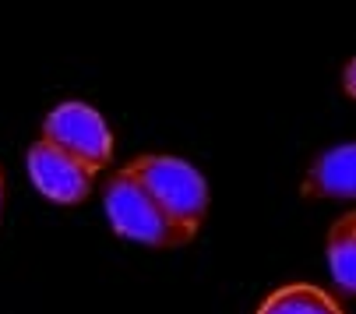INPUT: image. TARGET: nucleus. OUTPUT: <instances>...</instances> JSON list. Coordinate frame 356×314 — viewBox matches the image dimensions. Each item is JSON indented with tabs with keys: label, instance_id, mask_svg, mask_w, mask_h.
Segmentation results:
<instances>
[{
	"label": "nucleus",
	"instance_id": "1",
	"mask_svg": "<svg viewBox=\"0 0 356 314\" xmlns=\"http://www.w3.org/2000/svg\"><path fill=\"white\" fill-rule=\"evenodd\" d=\"M124 173L138 180L173 223L191 233L201 226L209 212V184L191 163L173 159V155H141Z\"/></svg>",
	"mask_w": 356,
	"mask_h": 314
},
{
	"label": "nucleus",
	"instance_id": "2",
	"mask_svg": "<svg viewBox=\"0 0 356 314\" xmlns=\"http://www.w3.org/2000/svg\"><path fill=\"white\" fill-rule=\"evenodd\" d=\"M106 216L120 237H131L148 247H180L194 233L173 223L163 208L152 201V194L131 180L127 173H117L106 187Z\"/></svg>",
	"mask_w": 356,
	"mask_h": 314
},
{
	"label": "nucleus",
	"instance_id": "3",
	"mask_svg": "<svg viewBox=\"0 0 356 314\" xmlns=\"http://www.w3.org/2000/svg\"><path fill=\"white\" fill-rule=\"evenodd\" d=\"M42 141L67 152L71 159L88 166L92 173L103 170L113 155V134L106 120L85 102H64L42 124Z\"/></svg>",
	"mask_w": 356,
	"mask_h": 314
},
{
	"label": "nucleus",
	"instance_id": "4",
	"mask_svg": "<svg viewBox=\"0 0 356 314\" xmlns=\"http://www.w3.org/2000/svg\"><path fill=\"white\" fill-rule=\"evenodd\" d=\"M29 173L39 194L57 205H78L92 191V170L46 141H35L29 148Z\"/></svg>",
	"mask_w": 356,
	"mask_h": 314
},
{
	"label": "nucleus",
	"instance_id": "5",
	"mask_svg": "<svg viewBox=\"0 0 356 314\" xmlns=\"http://www.w3.org/2000/svg\"><path fill=\"white\" fill-rule=\"evenodd\" d=\"M303 198H332V201H349L356 194V148L339 145L325 152L311 166L307 180H303Z\"/></svg>",
	"mask_w": 356,
	"mask_h": 314
},
{
	"label": "nucleus",
	"instance_id": "6",
	"mask_svg": "<svg viewBox=\"0 0 356 314\" xmlns=\"http://www.w3.org/2000/svg\"><path fill=\"white\" fill-rule=\"evenodd\" d=\"M258 314H342V307L311 283H289V286H279L258 307Z\"/></svg>",
	"mask_w": 356,
	"mask_h": 314
},
{
	"label": "nucleus",
	"instance_id": "7",
	"mask_svg": "<svg viewBox=\"0 0 356 314\" xmlns=\"http://www.w3.org/2000/svg\"><path fill=\"white\" fill-rule=\"evenodd\" d=\"M328 265L335 283L353 293L356 290V216L346 212L328 233Z\"/></svg>",
	"mask_w": 356,
	"mask_h": 314
},
{
	"label": "nucleus",
	"instance_id": "8",
	"mask_svg": "<svg viewBox=\"0 0 356 314\" xmlns=\"http://www.w3.org/2000/svg\"><path fill=\"white\" fill-rule=\"evenodd\" d=\"M353 78H356V68L349 64V68H346V92H349V95L356 92V88H353Z\"/></svg>",
	"mask_w": 356,
	"mask_h": 314
},
{
	"label": "nucleus",
	"instance_id": "9",
	"mask_svg": "<svg viewBox=\"0 0 356 314\" xmlns=\"http://www.w3.org/2000/svg\"><path fill=\"white\" fill-rule=\"evenodd\" d=\"M0 198H4V184H0Z\"/></svg>",
	"mask_w": 356,
	"mask_h": 314
}]
</instances>
